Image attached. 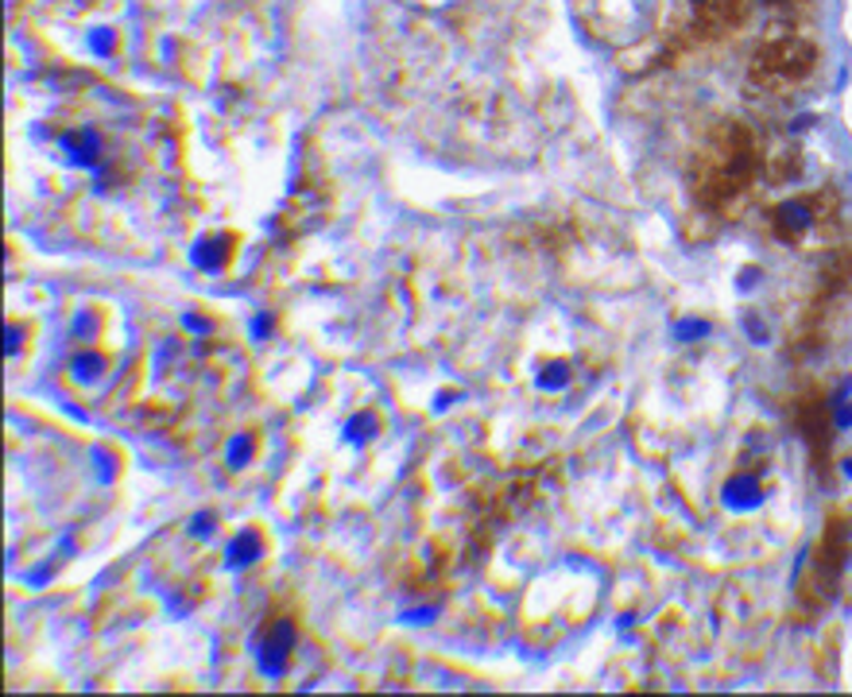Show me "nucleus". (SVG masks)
I'll use <instances>...</instances> for the list:
<instances>
[{"mask_svg":"<svg viewBox=\"0 0 852 697\" xmlns=\"http://www.w3.org/2000/svg\"><path fill=\"white\" fill-rule=\"evenodd\" d=\"M298 651V616L295 609H272L252 631V663L264 682H280L291 674Z\"/></svg>","mask_w":852,"mask_h":697,"instance_id":"nucleus-1","label":"nucleus"},{"mask_svg":"<svg viewBox=\"0 0 852 697\" xmlns=\"http://www.w3.org/2000/svg\"><path fill=\"white\" fill-rule=\"evenodd\" d=\"M213 511H205V516H194V523H190V535H210L213 531Z\"/></svg>","mask_w":852,"mask_h":697,"instance_id":"nucleus-17","label":"nucleus"},{"mask_svg":"<svg viewBox=\"0 0 852 697\" xmlns=\"http://www.w3.org/2000/svg\"><path fill=\"white\" fill-rule=\"evenodd\" d=\"M27 338H32V322H24V318H12V322H9V361H12V365H20V361H24Z\"/></svg>","mask_w":852,"mask_h":697,"instance_id":"nucleus-15","label":"nucleus"},{"mask_svg":"<svg viewBox=\"0 0 852 697\" xmlns=\"http://www.w3.org/2000/svg\"><path fill=\"white\" fill-rule=\"evenodd\" d=\"M67 373H70V383H74V388H82V391L102 388L113 373V353L97 345V341L94 345H78L74 357H70V365H67Z\"/></svg>","mask_w":852,"mask_h":697,"instance_id":"nucleus-8","label":"nucleus"},{"mask_svg":"<svg viewBox=\"0 0 852 697\" xmlns=\"http://www.w3.org/2000/svg\"><path fill=\"white\" fill-rule=\"evenodd\" d=\"M709 318H698V315H686V318H674V326H671V338L678 341V345H694V341H701V338H709Z\"/></svg>","mask_w":852,"mask_h":697,"instance_id":"nucleus-14","label":"nucleus"},{"mask_svg":"<svg viewBox=\"0 0 852 697\" xmlns=\"http://www.w3.org/2000/svg\"><path fill=\"white\" fill-rule=\"evenodd\" d=\"M821 222H826V198L821 194H798L786 198L771 210V229H776L779 240L786 245H802L809 233H818Z\"/></svg>","mask_w":852,"mask_h":697,"instance_id":"nucleus-4","label":"nucleus"},{"mask_svg":"<svg viewBox=\"0 0 852 697\" xmlns=\"http://www.w3.org/2000/svg\"><path fill=\"white\" fill-rule=\"evenodd\" d=\"M570 383H573V361L570 357L546 353V357L535 365V388L543 391V395H563Z\"/></svg>","mask_w":852,"mask_h":697,"instance_id":"nucleus-10","label":"nucleus"},{"mask_svg":"<svg viewBox=\"0 0 852 697\" xmlns=\"http://www.w3.org/2000/svg\"><path fill=\"white\" fill-rule=\"evenodd\" d=\"M767 4H791V0H767Z\"/></svg>","mask_w":852,"mask_h":697,"instance_id":"nucleus-18","label":"nucleus"},{"mask_svg":"<svg viewBox=\"0 0 852 697\" xmlns=\"http://www.w3.org/2000/svg\"><path fill=\"white\" fill-rule=\"evenodd\" d=\"M844 558H849V528L841 523H829V531L818 539L814 554H809L806 570L802 574H814V581H802V593H814V601H826L829 593L837 589L844 574Z\"/></svg>","mask_w":852,"mask_h":697,"instance_id":"nucleus-2","label":"nucleus"},{"mask_svg":"<svg viewBox=\"0 0 852 697\" xmlns=\"http://www.w3.org/2000/svg\"><path fill=\"white\" fill-rule=\"evenodd\" d=\"M256 453H260V438H256V430H237L229 442H225V465L248 469L256 461Z\"/></svg>","mask_w":852,"mask_h":697,"instance_id":"nucleus-13","label":"nucleus"},{"mask_svg":"<svg viewBox=\"0 0 852 697\" xmlns=\"http://www.w3.org/2000/svg\"><path fill=\"white\" fill-rule=\"evenodd\" d=\"M55 152L74 170H102L105 160H109V140L90 120H70V125L59 128V137H55Z\"/></svg>","mask_w":852,"mask_h":697,"instance_id":"nucleus-3","label":"nucleus"},{"mask_svg":"<svg viewBox=\"0 0 852 697\" xmlns=\"http://www.w3.org/2000/svg\"><path fill=\"white\" fill-rule=\"evenodd\" d=\"M268 554V535L256 523H248V528H240L237 535L225 543V566L229 570H248V566H256V562Z\"/></svg>","mask_w":852,"mask_h":697,"instance_id":"nucleus-9","label":"nucleus"},{"mask_svg":"<svg viewBox=\"0 0 852 697\" xmlns=\"http://www.w3.org/2000/svg\"><path fill=\"white\" fill-rule=\"evenodd\" d=\"M756 67L764 70V74L798 78L814 67V47H809L806 39H779L756 55Z\"/></svg>","mask_w":852,"mask_h":697,"instance_id":"nucleus-6","label":"nucleus"},{"mask_svg":"<svg viewBox=\"0 0 852 697\" xmlns=\"http://www.w3.org/2000/svg\"><path fill=\"white\" fill-rule=\"evenodd\" d=\"M682 4H686L694 16L709 20V16H729V4H733V0H682Z\"/></svg>","mask_w":852,"mask_h":697,"instance_id":"nucleus-16","label":"nucleus"},{"mask_svg":"<svg viewBox=\"0 0 852 697\" xmlns=\"http://www.w3.org/2000/svg\"><path fill=\"white\" fill-rule=\"evenodd\" d=\"M717 496H721V508L724 511H733V516H752V511H759L767 504V496H771V485H767V476L759 473V469L736 465L733 473H724Z\"/></svg>","mask_w":852,"mask_h":697,"instance_id":"nucleus-5","label":"nucleus"},{"mask_svg":"<svg viewBox=\"0 0 852 697\" xmlns=\"http://www.w3.org/2000/svg\"><path fill=\"white\" fill-rule=\"evenodd\" d=\"M589 9L601 12V27H605V35H631V9L639 12V0H585Z\"/></svg>","mask_w":852,"mask_h":697,"instance_id":"nucleus-12","label":"nucleus"},{"mask_svg":"<svg viewBox=\"0 0 852 697\" xmlns=\"http://www.w3.org/2000/svg\"><path fill=\"white\" fill-rule=\"evenodd\" d=\"M237 245H240L237 233H205V237L190 248V260H194L198 272L225 275L233 268V260H237Z\"/></svg>","mask_w":852,"mask_h":697,"instance_id":"nucleus-7","label":"nucleus"},{"mask_svg":"<svg viewBox=\"0 0 852 697\" xmlns=\"http://www.w3.org/2000/svg\"><path fill=\"white\" fill-rule=\"evenodd\" d=\"M380 434H383V415L376 407H360L357 415H350V423L341 426V438H345V446H357V450L372 446Z\"/></svg>","mask_w":852,"mask_h":697,"instance_id":"nucleus-11","label":"nucleus"}]
</instances>
